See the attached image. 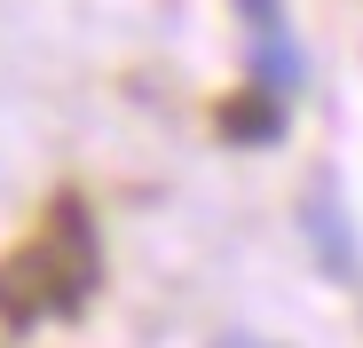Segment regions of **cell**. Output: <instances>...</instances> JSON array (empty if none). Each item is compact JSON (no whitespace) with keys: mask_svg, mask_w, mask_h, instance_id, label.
<instances>
[{"mask_svg":"<svg viewBox=\"0 0 363 348\" xmlns=\"http://www.w3.org/2000/svg\"><path fill=\"white\" fill-rule=\"evenodd\" d=\"M237 9L253 16V64H261V80L292 87L300 80V55H292V32H284V0H237Z\"/></svg>","mask_w":363,"mask_h":348,"instance_id":"6da1fadb","label":"cell"}]
</instances>
